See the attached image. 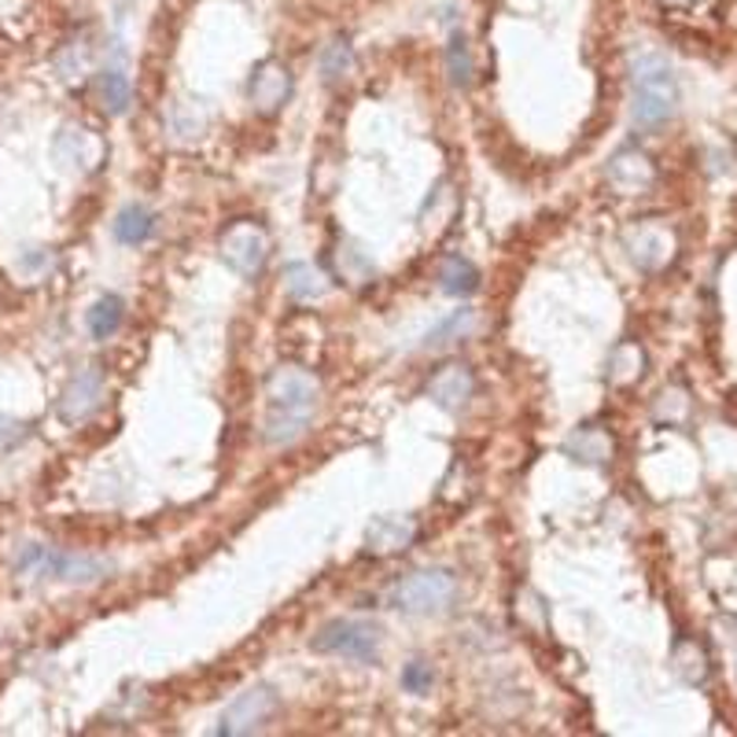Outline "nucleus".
Listing matches in <instances>:
<instances>
[{
    "instance_id": "nucleus-26",
    "label": "nucleus",
    "mask_w": 737,
    "mask_h": 737,
    "mask_svg": "<svg viewBox=\"0 0 737 737\" xmlns=\"http://www.w3.org/2000/svg\"><path fill=\"white\" fill-rule=\"evenodd\" d=\"M675 672L690 686H701L708 678V653L697 642H690V638H682V642L675 645Z\"/></svg>"
},
{
    "instance_id": "nucleus-18",
    "label": "nucleus",
    "mask_w": 737,
    "mask_h": 737,
    "mask_svg": "<svg viewBox=\"0 0 737 737\" xmlns=\"http://www.w3.org/2000/svg\"><path fill=\"white\" fill-rule=\"evenodd\" d=\"M439 288L446 295H454V299L476 295L480 292V269L472 266L469 258H461V255L446 258L443 269H439Z\"/></svg>"
},
{
    "instance_id": "nucleus-5",
    "label": "nucleus",
    "mask_w": 737,
    "mask_h": 737,
    "mask_svg": "<svg viewBox=\"0 0 737 737\" xmlns=\"http://www.w3.org/2000/svg\"><path fill=\"white\" fill-rule=\"evenodd\" d=\"M310 645H314V653L343 656L354 664H376L380 661V627L368 624V619H333Z\"/></svg>"
},
{
    "instance_id": "nucleus-20",
    "label": "nucleus",
    "mask_w": 737,
    "mask_h": 737,
    "mask_svg": "<svg viewBox=\"0 0 737 737\" xmlns=\"http://www.w3.org/2000/svg\"><path fill=\"white\" fill-rule=\"evenodd\" d=\"M645 368V351L638 343H619L613 354H608V384L624 387V384H635L638 376H642Z\"/></svg>"
},
{
    "instance_id": "nucleus-7",
    "label": "nucleus",
    "mask_w": 737,
    "mask_h": 737,
    "mask_svg": "<svg viewBox=\"0 0 737 737\" xmlns=\"http://www.w3.org/2000/svg\"><path fill=\"white\" fill-rule=\"evenodd\" d=\"M56 162L74 173H96L108 162V141L82 122H67L52 141Z\"/></svg>"
},
{
    "instance_id": "nucleus-1",
    "label": "nucleus",
    "mask_w": 737,
    "mask_h": 737,
    "mask_svg": "<svg viewBox=\"0 0 737 737\" xmlns=\"http://www.w3.org/2000/svg\"><path fill=\"white\" fill-rule=\"evenodd\" d=\"M317 402H322V384L314 373L295 362L277 365L266 380V428H262L266 443H295L306 432L310 416L317 413Z\"/></svg>"
},
{
    "instance_id": "nucleus-19",
    "label": "nucleus",
    "mask_w": 737,
    "mask_h": 737,
    "mask_svg": "<svg viewBox=\"0 0 737 737\" xmlns=\"http://www.w3.org/2000/svg\"><path fill=\"white\" fill-rule=\"evenodd\" d=\"M122 317H125V303H122V299L119 295H100L89 306V314H85V325H89V336L93 339H111L122 328Z\"/></svg>"
},
{
    "instance_id": "nucleus-2",
    "label": "nucleus",
    "mask_w": 737,
    "mask_h": 737,
    "mask_svg": "<svg viewBox=\"0 0 737 737\" xmlns=\"http://www.w3.org/2000/svg\"><path fill=\"white\" fill-rule=\"evenodd\" d=\"M630 93H635L630 114H635L638 130H661L675 114V104H678V82H675L672 63L656 52L638 56V60L630 63Z\"/></svg>"
},
{
    "instance_id": "nucleus-14",
    "label": "nucleus",
    "mask_w": 737,
    "mask_h": 737,
    "mask_svg": "<svg viewBox=\"0 0 737 737\" xmlns=\"http://www.w3.org/2000/svg\"><path fill=\"white\" fill-rule=\"evenodd\" d=\"M565 454L579 464H608L616 454V439L601 424H583L565 439Z\"/></svg>"
},
{
    "instance_id": "nucleus-25",
    "label": "nucleus",
    "mask_w": 737,
    "mask_h": 737,
    "mask_svg": "<svg viewBox=\"0 0 737 737\" xmlns=\"http://www.w3.org/2000/svg\"><path fill=\"white\" fill-rule=\"evenodd\" d=\"M93 71V52L85 41H67L60 48V56H56V74L63 77V82H82L85 74Z\"/></svg>"
},
{
    "instance_id": "nucleus-24",
    "label": "nucleus",
    "mask_w": 737,
    "mask_h": 737,
    "mask_svg": "<svg viewBox=\"0 0 737 737\" xmlns=\"http://www.w3.org/2000/svg\"><path fill=\"white\" fill-rule=\"evenodd\" d=\"M446 74H450L458 89H472V82H476V63H472L469 41L461 34H454L450 45H446Z\"/></svg>"
},
{
    "instance_id": "nucleus-30",
    "label": "nucleus",
    "mask_w": 737,
    "mask_h": 737,
    "mask_svg": "<svg viewBox=\"0 0 737 737\" xmlns=\"http://www.w3.org/2000/svg\"><path fill=\"white\" fill-rule=\"evenodd\" d=\"M26 435H31V424L4 416V421H0V454H8V450H15L19 443H26Z\"/></svg>"
},
{
    "instance_id": "nucleus-11",
    "label": "nucleus",
    "mask_w": 737,
    "mask_h": 737,
    "mask_svg": "<svg viewBox=\"0 0 737 737\" xmlns=\"http://www.w3.org/2000/svg\"><path fill=\"white\" fill-rule=\"evenodd\" d=\"M100 402H104V368L89 365V368H82V373L71 376V384H67L63 395H60L56 413H60L63 424H82L85 416L96 413V406Z\"/></svg>"
},
{
    "instance_id": "nucleus-23",
    "label": "nucleus",
    "mask_w": 737,
    "mask_h": 737,
    "mask_svg": "<svg viewBox=\"0 0 737 737\" xmlns=\"http://www.w3.org/2000/svg\"><path fill=\"white\" fill-rule=\"evenodd\" d=\"M336 266H339V274H343L347 285H368V280L376 277L373 258H368L358 244H351V240H343V244H339V251H336Z\"/></svg>"
},
{
    "instance_id": "nucleus-21",
    "label": "nucleus",
    "mask_w": 737,
    "mask_h": 737,
    "mask_svg": "<svg viewBox=\"0 0 737 737\" xmlns=\"http://www.w3.org/2000/svg\"><path fill=\"white\" fill-rule=\"evenodd\" d=\"M317 67H322V77H325L328 85L347 82V77L354 74V52H351V45H347L343 37H333V41L322 48V56H317Z\"/></svg>"
},
{
    "instance_id": "nucleus-6",
    "label": "nucleus",
    "mask_w": 737,
    "mask_h": 737,
    "mask_svg": "<svg viewBox=\"0 0 737 737\" xmlns=\"http://www.w3.org/2000/svg\"><path fill=\"white\" fill-rule=\"evenodd\" d=\"M277 708H280V697H277V690L274 686H266V682H258V686H247L244 693L232 701L226 712H221V720H218V734L221 737H244V734H255V730H262L269 720L277 715Z\"/></svg>"
},
{
    "instance_id": "nucleus-13",
    "label": "nucleus",
    "mask_w": 737,
    "mask_h": 737,
    "mask_svg": "<svg viewBox=\"0 0 737 737\" xmlns=\"http://www.w3.org/2000/svg\"><path fill=\"white\" fill-rule=\"evenodd\" d=\"M416 542V520L413 517H376L365 528V549L373 557H395L406 553Z\"/></svg>"
},
{
    "instance_id": "nucleus-15",
    "label": "nucleus",
    "mask_w": 737,
    "mask_h": 737,
    "mask_svg": "<svg viewBox=\"0 0 737 737\" xmlns=\"http://www.w3.org/2000/svg\"><path fill=\"white\" fill-rule=\"evenodd\" d=\"M624 244L630 251V258L642 269H661L672 258V232L656 229V226H635L624 237Z\"/></svg>"
},
{
    "instance_id": "nucleus-9",
    "label": "nucleus",
    "mask_w": 737,
    "mask_h": 737,
    "mask_svg": "<svg viewBox=\"0 0 737 737\" xmlns=\"http://www.w3.org/2000/svg\"><path fill=\"white\" fill-rule=\"evenodd\" d=\"M424 395H428V399L439 406V410L458 413V410H464V406L472 402V395H476V376H472V368L464 362H446V365H439L428 376Z\"/></svg>"
},
{
    "instance_id": "nucleus-10",
    "label": "nucleus",
    "mask_w": 737,
    "mask_h": 737,
    "mask_svg": "<svg viewBox=\"0 0 737 737\" xmlns=\"http://www.w3.org/2000/svg\"><path fill=\"white\" fill-rule=\"evenodd\" d=\"M114 571L111 560L100 557H85V553H60V549H45L41 560V579H60L71 587H93L100 579H108Z\"/></svg>"
},
{
    "instance_id": "nucleus-3",
    "label": "nucleus",
    "mask_w": 737,
    "mask_h": 737,
    "mask_svg": "<svg viewBox=\"0 0 737 737\" xmlns=\"http://www.w3.org/2000/svg\"><path fill=\"white\" fill-rule=\"evenodd\" d=\"M458 601V576L450 568H421L402 576L387 594V605L402 616H443Z\"/></svg>"
},
{
    "instance_id": "nucleus-17",
    "label": "nucleus",
    "mask_w": 737,
    "mask_h": 737,
    "mask_svg": "<svg viewBox=\"0 0 737 737\" xmlns=\"http://www.w3.org/2000/svg\"><path fill=\"white\" fill-rule=\"evenodd\" d=\"M111 232L114 240L125 247H141L144 240H152L155 232V215L144 203H125V207L119 210V218L111 221Z\"/></svg>"
},
{
    "instance_id": "nucleus-8",
    "label": "nucleus",
    "mask_w": 737,
    "mask_h": 737,
    "mask_svg": "<svg viewBox=\"0 0 737 737\" xmlns=\"http://www.w3.org/2000/svg\"><path fill=\"white\" fill-rule=\"evenodd\" d=\"M292 71L280 60H262L255 63V71L247 77V100L262 119H274V114L292 100Z\"/></svg>"
},
{
    "instance_id": "nucleus-22",
    "label": "nucleus",
    "mask_w": 737,
    "mask_h": 737,
    "mask_svg": "<svg viewBox=\"0 0 737 737\" xmlns=\"http://www.w3.org/2000/svg\"><path fill=\"white\" fill-rule=\"evenodd\" d=\"M100 104L108 114H125L133 104V85L130 77H125V71H119V67H111V71L100 74Z\"/></svg>"
},
{
    "instance_id": "nucleus-4",
    "label": "nucleus",
    "mask_w": 737,
    "mask_h": 737,
    "mask_svg": "<svg viewBox=\"0 0 737 737\" xmlns=\"http://www.w3.org/2000/svg\"><path fill=\"white\" fill-rule=\"evenodd\" d=\"M269 251H274L269 232L255 218H237L232 226H226V232H221V240H218L221 262H226L232 274H240L247 280L262 274V266L269 262Z\"/></svg>"
},
{
    "instance_id": "nucleus-12",
    "label": "nucleus",
    "mask_w": 737,
    "mask_h": 737,
    "mask_svg": "<svg viewBox=\"0 0 737 737\" xmlns=\"http://www.w3.org/2000/svg\"><path fill=\"white\" fill-rule=\"evenodd\" d=\"M605 178L619 192V196H642L649 184L656 181V167H653V159H649L645 152L624 148V152H616L613 159H608Z\"/></svg>"
},
{
    "instance_id": "nucleus-16",
    "label": "nucleus",
    "mask_w": 737,
    "mask_h": 737,
    "mask_svg": "<svg viewBox=\"0 0 737 737\" xmlns=\"http://www.w3.org/2000/svg\"><path fill=\"white\" fill-rule=\"evenodd\" d=\"M285 292L295 299V303H314L328 292V277L314 262H288L285 266Z\"/></svg>"
},
{
    "instance_id": "nucleus-28",
    "label": "nucleus",
    "mask_w": 737,
    "mask_h": 737,
    "mask_svg": "<svg viewBox=\"0 0 737 737\" xmlns=\"http://www.w3.org/2000/svg\"><path fill=\"white\" fill-rule=\"evenodd\" d=\"M435 686V667L428 661H410L402 667V690L424 697Z\"/></svg>"
},
{
    "instance_id": "nucleus-27",
    "label": "nucleus",
    "mask_w": 737,
    "mask_h": 737,
    "mask_svg": "<svg viewBox=\"0 0 737 737\" xmlns=\"http://www.w3.org/2000/svg\"><path fill=\"white\" fill-rule=\"evenodd\" d=\"M472 325H476V310H454L446 322H439L432 328L428 336H424V347H443V343H454V339L469 336Z\"/></svg>"
},
{
    "instance_id": "nucleus-29",
    "label": "nucleus",
    "mask_w": 737,
    "mask_h": 737,
    "mask_svg": "<svg viewBox=\"0 0 737 737\" xmlns=\"http://www.w3.org/2000/svg\"><path fill=\"white\" fill-rule=\"evenodd\" d=\"M690 402H686V391H664L661 402H656V416L661 421H682Z\"/></svg>"
}]
</instances>
